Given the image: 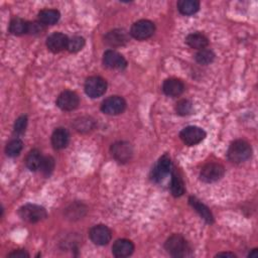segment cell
I'll use <instances>...</instances> for the list:
<instances>
[{
  "label": "cell",
  "instance_id": "d4e9b609",
  "mask_svg": "<svg viewBox=\"0 0 258 258\" xmlns=\"http://www.w3.org/2000/svg\"><path fill=\"white\" fill-rule=\"evenodd\" d=\"M171 194L174 197H180L184 192V183L181 175L178 171L173 170L171 174V184H170Z\"/></svg>",
  "mask_w": 258,
  "mask_h": 258
},
{
  "label": "cell",
  "instance_id": "4dcf8cb0",
  "mask_svg": "<svg viewBox=\"0 0 258 258\" xmlns=\"http://www.w3.org/2000/svg\"><path fill=\"white\" fill-rule=\"evenodd\" d=\"M54 168V159L51 156H45L42 159L39 170L45 176H49Z\"/></svg>",
  "mask_w": 258,
  "mask_h": 258
},
{
  "label": "cell",
  "instance_id": "e575fe53",
  "mask_svg": "<svg viewBox=\"0 0 258 258\" xmlns=\"http://www.w3.org/2000/svg\"><path fill=\"white\" fill-rule=\"evenodd\" d=\"M217 256H231V257H235V254L234 253H219L217 254Z\"/></svg>",
  "mask_w": 258,
  "mask_h": 258
},
{
  "label": "cell",
  "instance_id": "2e32d148",
  "mask_svg": "<svg viewBox=\"0 0 258 258\" xmlns=\"http://www.w3.org/2000/svg\"><path fill=\"white\" fill-rule=\"evenodd\" d=\"M134 251V245L130 240L118 239L112 246V253L115 257L124 258L130 256Z\"/></svg>",
  "mask_w": 258,
  "mask_h": 258
},
{
  "label": "cell",
  "instance_id": "f546056e",
  "mask_svg": "<svg viewBox=\"0 0 258 258\" xmlns=\"http://www.w3.org/2000/svg\"><path fill=\"white\" fill-rule=\"evenodd\" d=\"M175 111L178 115L180 116H185V115H188L190 114V112L192 111V104L190 101L188 100H185V99H182L180 101H178L176 103V106H175Z\"/></svg>",
  "mask_w": 258,
  "mask_h": 258
},
{
  "label": "cell",
  "instance_id": "1f68e13d",
  "mask_svg": "<svg viewBox=\"0 0 258 258\" xmlns=\"http://www.w3.org/2000/svg\"><path fill=\"white\" fill-rule=\"evenodd\" d=\"M27 127V117L25 115H22L20 117H18L16 120H15V123H14V133L20 135V134H23L25 132V129Z\"/></svg>",
  "mask_w": 258,
  "mask_h": 258
},
{
  "label": "cell",
  "instance_id": "603a6c76",
  "mask_svg": "<svg viewBox=\"0 0 258 258\" xmlns=\"http://www.w3.org/2000/svg\"><path fill=\"white\" fill-rule=\"evenodd\" d=\"M177 9L183 15H192L200 9V2L197 0H179Z\"/></svg>",
  "mask_w": 258,
  "mask_h": 258
},
{
  "label": "cell",
  "instance_id": "d590c367",
  "mask_svg": "<svg viewBox=\"0 0 258 258\" xmlns=\"http://www.w3.org/2000/svg\"><path fill=\"white\" fill-rule=\"evenodd\" d=\"M257 254H258V250L257 249H253L252 250V252L251 253H249V257H255V256H257Z\"/></svg>",
  "mask_w": 258,
  "mask_h": 258
},
{
  "label": "cell",
  "instance_id": "9a60e30c",
  "mask_svg": "<svg viewBox=\"0 0 258 258\" xmlns=\"http://www.w3.org/2000/svg\"><path fill=\"white\" fill-rule=\"evenodd\" d=\"M69 38L61 32H53L46 38V46L52 52H59L68 47Z\"/></svg>",
  "mask_w": 258,
  "mask_h": 258
},
{
  "label": "cell",
  "instance_id": "7a4b0ae2",
  "mask_svg": "<svg viewBox=\"0 0 258 258\" xmlns=\"http://www.w3.org/2000/svg\"><path fill=\"white\" fill-rule=\"evenodd\" d=\"M252 154L251 146L244 140H235L229 146L227 155L230 161L234 163H241L250 158Z\"/></svg>",
  "mask_w": 258,
  "mask_h": 258
},
{
  "label": "cell",
  "instance_id": "5b68a950",
  "mask_svg": "<svg viewBox=\"0 0 258 258\" xmlns=\"http://www.w3.org/2000/svg\"><path fill=\"white\" fill-rule=\"evenodd\" d=\"M111 154L119 163H126L133 156V147L127 141H117L111 146Z\"/></svg>",
  "mask_w": 258,
  "mask_h": 258
},
{
  "label": "cell",
  "instance_id": "30bf717a",
  "mask_svg": "<svg viewBox=\"0 0 258 258\" xmlns=\"http://www.w3.org/2000/svg\"><path fill=\"white\" fill-rule=\"evenodd\" d=\"M171 168H172L171 159L167 154H164L158 159L157 163L152 168L150 177L153 181L158 182L162 180L171 171Z\"/></svg>",
  "mask_w": 258,
  "mask_h": 258
},
{
  "label": "cell",
  "instance_id": "ac0fdd59",
  "mask_svg": "<svg viewBox=\"0 0 258 258\" xmlns=\"http://www.w3.org/2000/svg\"><path fill=\"white\" fill-rule=\"evenodd\" d=\"M70 141V133L66 128H56L51 135V144L55 149H62L68 146Z\"/></svg>",
  "mask_w": 258,
  "mask_h": 258
},
{
  "label": "cell",
  "instance_id": "cb8c5ba5",
  "mask_svg": "<svg viewBox=\"0 0 258 258\" xmlns=\"http://www.w3.org/2000/svg\"><path fill=\"white\" fill-rule=\"evenodd\" d=\"M9 31L14 35H22L28 32V22L22 18L15 17L9 23Z\"/></svg>",
  "mask_w": 258,
  "mask_h": 258
},
{
  "label": "cell",
  "instance_id": "52a82bcc",
  "mask_svg": "<svg viewBox=\"0 0 258 258\" xmlns=\"http://www.w3.org/2000/svg\"><path fill=\"white\" fill-rule=\"evenodd\" d=\"M107 90V82L101 77L94 76L87 79L85 83V92L86 94L95 99L101 97L103 94H105Z\"/></svg>",
  "mask_w": 258,
  "mask_h": 258
},
{
  "label": "cell",
  "instance_id": "8fae6325",
  "mask_svg": "<svg viewBox=\"0 0 258 258\" xmlns=\"http://www.w3.org/2000/svg\"><path fill=\"white\" fill-rule=\"evenodd\" d=\"M103 63L111 70L122 71L127 67V61L124 56L116 50L108 49L103 54Z\"/></svg>",
  "mask_w": 258,
  "mask_h": 258
},
{
  "label": "cell",
  "instance_id": "7c38bea8",
  "mask_svg": "<svg viewBox=\"0 0 258 258\" xmlns=\"http://www.w3.org/2000/svg\"><path fill=\"white\" fill-rule=\"evenodd\" d=\"M80 104L79 96L73 91H63L56 99V106L62 111H73Z\"/></svg>",
  "mask_w": 258,
  "mask_h": 258
},
{
  "label": "cell",
  "instance_id": "ba28073f",
  "mask_svg": "<svg viewBox=\"0 0 258 258\" xmlns=\"http://www.w3.org/2000/svg\"><path fill=\"white\" fill-rule=\"evenodd\" d=\"M179 137L184 144L192 146L199 144L205 139L206 132L204 129L198 126H187L180 131Z\"/></svg>",
  "mask_w": 258,
  "mask_h": 258
},
{
  "label": "cell",
  "instance_id": "4fadbf2b",
  "mask_svg": "<svg viewBox=\"0 0 258 258\" xmlns=\"http://www.w3.org/2000/svg\"><path fill=\"white\" fill-rule=\"evenodd\" d=\"M90 239L92 242L96 245H106L110 242L112 238V233L111 230L105 226V225H96L93 228H91L89 232Z\"/></svg>",
  "mask_w": 258,
  "mask_h": 258
},
{
  "label": "cell",
  "instance_id": "ffe728a7",
  "mask_svg": "<svg viewBox=\"0 0 258 258\" xmlns=\"http://www.w3.org/2000/svg\"><path fill=\"white\" fill-rule=\"evenodd\" d=\"M185 42L191 47V48H196V49H203L206 48L209 44V39L208 37L200 32H194L190 33L186 36L185 38Z\"/></svg>",
  "mask_w": 258,
  "mask_h": 258
},
{
  "label": "cell",
  "instance_id": "4316f807",
  "mask_svg": "<svg viewBox=\"0 0 258 258\" xmlns=\"http://www.w3.org/2000/svg\"><path fill=\"white\" fill-rule=\"evenodd\" d=\"M22 147H23L22 141L18 138H15L8 142V144L6 145V148H5V152H6L7 156L15 157L21 152Z\"/></svg>",
  "mask_w": 258,
  "mask_h": 258
},
{
  "label": "cell",
  "instance_id": "44dd1931",
  "mask_svg": "<svg viewBox=\"0 0 258 258\" xmlns=\"http://www.w3.org/2000/svg\"><path fill=\"white\" fill-rule=\"evenodd\" d=\"M37 17L38 21L43 25H52L58 21L60 14L55 9H43L39 11Z\"/></svg>",
  "mask_w": 258,
  "mask_h": 258
},
{
  "label": "cell",
  "instance_id": "836d02e7",
  "mask_svg": "<svg viewBox=\"0 0 258 258\" xmlns=\"http://www.w3.org/2000/svg\"><path fill=\"white\" fill-rule=\"evenodd\" d=\"M9 257H17V258H25V257H29V254L27 252H25L24 250H15L13 252H11L10 254H8Z\"/></svg>",
  "mask_w": 258,
  "mask_h": 258
},
{
  "label": "cell",
  "instance_id": "f1b7e54d",
  "mask_svg": "<svg viewBox=\"0 0 258 258\" xmlns=\"http://www.w3.org/2000/svg\"><path fill=\"white\" fill-rule=\"evenodd\" d=\"M85 46V38L82 36H73L69 39L67 49L70 52H78Z\"/></svg>",
  "mask_w": 258,
  "mask_h": 258
},
{
  "label": "cell",
  "instance_id": "83f0119b",
  "mask_svg": "<svg viewBox=\"0 0 258 258\" xmlns=\"http://www.w3.org/2000/svg\"><path fill=\"white\" fill-rule=\"evenodd\" d=\"M95 122L90 117H81L75 121V128L79 132H88L94 128Z\"/></svg>",
  "mask_w": 258,
  "mask_h": 258
},
{
  "label": "cell",
  "instance_id": "9c48e42d",
  "mask_svg": "<svg viewBox=\"0 0 258 258\" xmlns=\"http://www.w3.org/2000/svg\"><path fill=\"white\" fill-rule=\"evenodd\" d=\"M126 108L125 100L120 96H110L102 102L101 110L107 115H119Z\"/></svg>",
  "mask_w": 258,
  "mask_h": 258
},
{
  "label": "cell",
  "instance_id": "e0dca14e",
  "mask_svg": "<svg viewBox=\"0 0 258 258\" xmlns=\"http://www.w3.org/2000/svg\"><path fill=\"white\" fill-rule=\"evenodd\" d=\"M162 91L166 96L177 97L180 96L184 91V84L175 78L167 79L163 82Z\"/></svg>",
  "mask_w": 258,
  "mask_h": 258
},
{
  "label": "cell",
  "instance_id": "5bb4252c",
  "mask_svg": "<svg viewBox=\"0 0 258 258\" xmlns=\"http://www.w3.org/2000/svg\"><path fill=\"white\" fill-rule=\"evenodd\" d=\"M129 40L128 33L124 29H113L104 36V42L112 47L125 45Z\"/></svg>",
  "mask_w": 258,
  "mask_h": 258
},
{
  "label": "cell",
  "instance_id": "7402d4cb",
  "mask_svg": "<svg viewBox=\"0 0 258 258\" xmlns=\"http://www.w3.org/2000/svg\"><path fill=\"white\" fill-rule=\"evenodd\" d=\"M42 159H43V157L41 156L40 151L37 149H32L29 151V153L26 156L25 165L29 170L36 171L40 168Z\"/></svg>",
  "mask_w": 258,
  "mask_h": 258
},
{
  "label": "cell",
  "instance_id": "d6a6232c",
  "mask_svg": "<svg viewBox=\"0 0 258 258\" xmlns=\"http://www.w3.org/2000/svg\"><path fill=\"white\" fill-rule=\"evenodd\" d=\"M44 28V25L40 23L39 21H34V22H28V32L29 34H37L41 32Z\"/></svg>",
  "mask_w": 258,
  "mask_h": 258
},
{
  "label": "cell",
  "instance_id": "d6986e66",
  "mask_svg": "<svg viewBox=\"0 0 258 258\" xmlns=\"http://www.w3.org/2000/svg\"><path fill=\"white\" fill-rule=\"evenodd\" d=\"M188 203L189 205L195 209V211L209 224L214 223V216L212 214V212L210 211V209L204 205L203 203H201V201H199L197 198L195 197H190L188 199Z\"/></svg>",
  "mask_w": 258,
  "mask_h": 258
},
{
  "label": "cell",
  "instance_id": "8992f818",
  "mask_svg": "<svg viewBox=\"0 0 258 258\" xmlns=\"http://www.w3.org/2000/svg\"><path fill=\"white\" fill-rule=\"evenodd\" d=\"M224 173H225V168L222 164L211 162V163H207L202 168L200 172V178L204 182L211 183L221 179Z\"/></svg>",
  "mask_w": 258,
  "mask_h": 258
},
{
  "label": "cell",
  "instance_id": "277c9868",
  "mask_svg": "<svg viewBox=\"0 0 258 258\" xmlns=\"http://www.w3.org/2000/svg\"><path fill=\"white\" fill-rule=\"evenodd\" d=\"M155 31V25L152 21L147 19H141L136 21L130 29V34L138 40H144L153 35Z\"/></svg>",
  "mask_w": 258,
  "mask_h": 258
},
{
  "label": "cell",
  "instance_id": "3957f363",
  "mask_svg": "<svg viewBox=\"0 0 258 258\" xmlns=\"http://www.w3.org/2000/svg\"><path fill=\"white\" fill-rule=\"evenodd\" d=\"M19 217L28 223H37L47 217V213L43 207L34 204H26L18 210Z\"/></svg>",
  "mask_w": 258,
  "mask_h": 258
},
{
  "label": "cell",
  "instance_id": "6da1fadb",
  "mask_svg": "<svg viewBox=\"0 0 258 258\" xmlns=\"http://www.w3.org/2000/svg\"><path fill=\"white\" fill-rule=\"evenodd\" d=\"M165 250L173 257L181 258L191 255V249L186 240L179 234L171 235L164 244Z\"/></svg>",
  "mask_w": 258,
  "mask_h": 258
},
{
  "label": "cell",
  "instance_id": "484cf974",
  "mask_svg": "<svg viewBox=\"0 0 258 258\" xmlns=\"http://www.w3.org/2000/svg\"><path fill=\"white\" fill-rule=\"evenodd\" d=\"M195 58L200 64H209L215 59V53L211 49L203 48L196 53Z\"/></svg>",
  "mask_w": 258,
  "mask_h": 258
}]
</instances>
